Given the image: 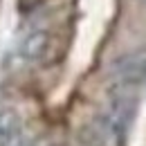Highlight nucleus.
<instances>
[{"label":"nucleus","mask_w":146,"mask_h":146,"mask_svg":"<svg viewBox=\"0 0 146 146\" xmlns=\"http://www.w3.org/2000/svg\"><path fill=\"white\" fill-rule=\"evenodd\" d=\"M146 81V50H135L119 56L110 68L112 90H137Z\"/></svg>","instance_id":"nucleus-1"},{"label":"nucleus","mask_w":146,"mask_h":146,"mask_svg":"<svg viewBox=\"0 0 146 146\" xmlns=\"http://www.w3.org/2000/svg\"><path fill=\"white\" fill-rule=\"evenodd\" d=\"M0 146H29L23 119L14 110H0Z\"/></svg>","instance_id":"nucleus-2"},{"label":"nucleus","mask_w":146,"mask_h":146,"mask_svg":"<svg viewBox=\"0 0 146 146\" xmlns=\"http://www.w3.org/2000/svg\"><path fill=\"white\" fill-rule=\"evenodd\" d=\"M45 50H47V34L45 32H32L29 36L23 40V45H20L23 56L29 58V61L40 58V56L45 54Z\"/></svg>","instance_id":"nucleus-3"}]
</instances>
